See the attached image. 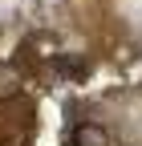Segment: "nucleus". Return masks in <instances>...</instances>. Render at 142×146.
Masks as SVG:
<instances>
[{"label":"nucleus","mask_w":142,"mask_h":146,"mask_svg":"<svg viewBox=\"0 0 142 146\" xmlns=\"http://www.w3.org/2000/svg\"><path fill=\"white\" fill-rule=\"evenodd\" d=\"M69 146H110V130L102 122H77L69 134Z\"/></svg>","instance_id":"f257e3e1"}]
</instances>
